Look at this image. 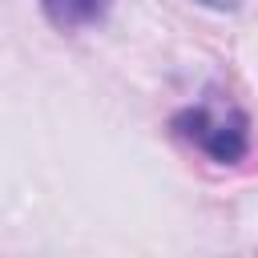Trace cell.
<instances>
[{
	"mask_svg": "<svg viewBox=\"0 0 258 258\" xmlns=\"http://www.w3.org/2000/svg\"><path fill=\"white\" fill-rule=\"evenodd\" d=\"M173 125L185 141H194L202 153H210L222 165H234L246 157V145H250L246 117L234 105H198V109H185Z\"/></svg>",
	"mask_w": 258,
	"mask_h": 258,
	"instance_id": "cell-1",
	"label": "cell"
},
{
	"mask_svg": "<svg viewBox=\"0 0 258 258\" xmlns=\"http://www.w3.org/2000/svg\"><path fill=\"white\" fill-rule=\"evenodd\" d=\"M48 20L60 24V28H81V24H93L101 12H105V0H40Z\"/></svg>",
	"mask_w": 258,
	"mask_h": 258,
	"instance_id": "cell-2",
	"label": "cell"
},
{
	"mask_svg": "<svg viewBox=\"0 0 258 258\" xmlns=\"http://www.w3.org/2000/svg\"><path fill=\"white\" fill-rule=\"evenodd\" d=\"M198 4H206V8H218V12H234L242 0H198Z\"/></svg>",
	"mask_w": 258,
	"mask_h": 258,
	"instance_id": "cell-3",
	"label": "cell"
}]
</instances>
